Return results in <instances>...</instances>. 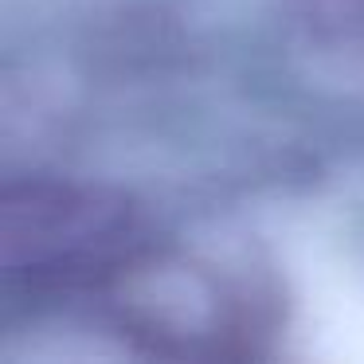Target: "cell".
I'll return each instance as SVG.
<instances>
[{
    "mask_svg": "<svg viewBox=\"0 0 364 364\" xmlns=\"http://www.w3.org/2000/svg\"><path fill=\"white\" fill-rule=\"evenodd\" d=\"M134 235V204L118 192L67 181L9 184L0 196V267L9 274L114 270Z\"/></svg>",
    "mask_w": 364,
    "mask_h": 364,
    "instance_id": "obj_1",
    "label": "cell"
},
{
    "mask_svg": "<svg viewBox=\"0 0 364 364\" xmlns=\"http://www.w3.org/2000/svg\"><path fill=\"white\" fill-rule=\"evenodd\" d=\"M118 321L161 353L220 348L231 337V301L220 278L168 255H126L110 270Z\"/></svg>",
    "mask_w": 364,
    "mask_h": 364,
    "instance_id": "obj_2",
    "label": "cell"
}]
</instances>
